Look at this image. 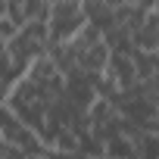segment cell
<instances>
[{
  "label": "cell",
  "mask_w": 159,
  "mask_h": 159,
  "mask_svg": "<svg viewBox=\"0 0 159 159\" xmlns=\"http://www.w3.org/2000/svg\"><path fill=\"white\" fill-rule=\"evenodd\" d=\"M10 59L25 72L31 66V59H38L44 50H47V22H38V19H25L7 41H3Z\"/></svg>",
  "instance_id": "1"
},
{
  "label": "cell",
  "mask_w": 159,
  "mask_h": 159,
  "mask_svg": "<svg viewBox=\"0 0 159 159\" xmlns=\"http://www.w3.org/2000/svg\"><path fill=\"white\" fill-rule=\"evenodd\" d=\"M106 62H109V47H106L103 38H100L97 44H91L81 56H78V69L88 72V75H100V72L106 69Z\"/></svg>",
  "instance_id": "5"
},
{
  "label": "cell",
  "mask_w": 159,
  "mask_h": 159,
  "mask_svg": "<svg viewBox=\"0 0 159 159\" xmlns=\"http://www.w3.org/2000/svg\"><path fill=\"white\" fill-rule=\"evenodd\" d=\"M81 13H84V22L97 25L100 31H106L109 25H116L112 22V7L103 3V0H81Z\"/></svg>",
  "instance_id": "7"
},
{
  "label": "cell",
  "mask_w": 159,
  "mask_h": 159,
  "mask_svg": "<svg viewBox=\"0 0 159 159\" xmlns=\"http://www.w3.org/2000/svg\"><path fill=\"white\" fill-rule=\"evenodd\" d=\"M103 156H131V159H137V150H134V140H128L119 131V134L103 140Z\"/></svg>",
  "instance_id": "9"
},
{
  "label": "cell",
  "mask_w": 159,
  "mask_h": 159,
  "mask_svg": "<svg viewBox=\"0 0 159 159\" xmlns=\"http://www.w3.org/2000/svg\"><path fill=\"white\" fill-rule=\"evenodd\" d=\"M0 137H3L16 156H50L47 143L41 140L38 131H31L3 100H0Z\"/></svg>",
  "instance_id": "2"
},
{
  "label": "cell",
  "mask_w": 159,
  "mask_h": 159,
  "mask_svg": "<svg viewBox=\"0 0 159 159\" xmlns=\"http://www.w3.org/2000/svg\"><path fill=\"white\" fill-rule=\"evenodd\" d=\"M103 3H109V7H119V3H125V0H103Z\"/></svg>",
  "instance_id": "10"
},
{
  "label": "cell",
  "mask_w": 159,
  "mask_h": 159,
  "mask_svg": "<svg viewBox=\"0 0 159 159\" xmlns=\"http://www.w3.org/2000/svg\"><path fill=\"white\" fill-rule=\"evenodd\" d=\"M131 41H134V50H159V10H147L143 22L131 31Z\"/></svg>",
  "instance_id": "4"
},
{
  "label": "cell",
  "mask_w": 159,
  "mask_h": 159,
  "mask_svg": "<svg viewBox=\"0 0 159 159\" xmlns=\"http://www.w3.org/2000/svg\"><path fill=\"white\" fill-rule=\"evenodd\" d=\"M131 62H134L137 81L159 78V50H134V53H131Z\"/></svg>",
  "instance_id": "6"
},
{
  "label": "cell",
  "mask_w": 159,
  "mask_h": 159,
  "mask_svg": "<svg viewBox=\"0 0 159 159\" xmlns=\"http://www.w3.org/2000/svg\"><path fill=\"white\" fill-rule=\"evenodd\" d=\"M81 25H84L81 0H53L50 13H47V44L69 41Z\"/></svg>",
  "instance_id": "3"
},
{
  "label": "cell",
  "mask_w": 159,
  "mask_h": 159,
  "mask_svg": "<svg viewBox=\"0 0 159 159\" xmlns=\"http://www.w3.org/2000/svg\"><path fill=\"white\" fill-rule=\"evenodd\" d=\"M22 78V69L10 59V53H7V47H3V41H0V100H7V94H10V88Z\"/></svg>",
  "instance_id": "8"
}]
</instances>
